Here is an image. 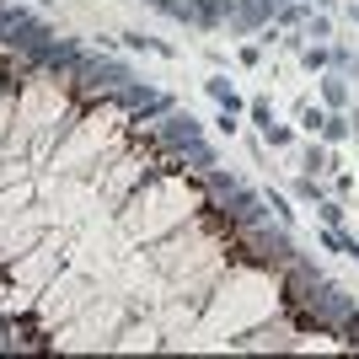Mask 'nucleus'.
I'll return each instance as SVG.
<instances>
[{"instance_id": "1", "label": "nucleus", "mask_w": 359, "mask_h": 359, "mask_svg": "<svg viewBox=\"0 0 359 359\" xmlns=\"http://www.w3.org/2000/svg\"><path fill=\"white\" fill-rule=\"evenodd\" d=\"M332 166H338V161H332L327 140H322V145L311 140V145H306V161H300V172H311V177H322V172H332Z\"/></svg>"}, {"instance_id": "2", "label": "nucleus", "mask_w": 359, "mask_h": 359, "mask_svg": "<svg viewBox=\"0 0 359 359\" xmlns=\"http://www.w3.org/2000/svg\"><path fill=\"white\" fill-rule=\"evenodd\" d=\"M204 91H210V97L225 107V113H241V107H247V102L236 97V86H231V81H220V75H210V81H204Z\"/></svg>"}, {"instance_id": "3", "label": "nucleus", "mask_w": 359, "mask_h": 359, "mask_svg": "<svg viewBox=\"0 0 359 359\" xmlns=\"http://www.w3.org/2000/svg\"><path fill=\"white\" fill-rule=\"evenodd\" d=\"M295 123L316 140V135H322V123H327V107H316V102H295Z\"/></svg>"}, {"instance_id": "4", "label": "nucleus", "mask_w": 359, "mask_h": 359, "mask_svg": "<svg viewBox=\"0 0 359 359\" xmlns=\"http://www.w3.org/2000/svg\"><path fill=\"white\" fill-rule=\"evenodd\" d=\"M348 135H354V118H348V113H327V123H322V135H316V140L338 145V140H348Z\"/></svg>"}, {"instance_id": "5", "label": "nucleus", "mask_w": 359, "mask_h": 359, "mask_svg": "<svg viewBox=\"0 0 359 359\" xmlns=\"http://www.w3.org/2000/svg\"><path fill=\"white\" fill-rule=\"evenodd\" d=\"M332 60H338V54H332L327 43H306V48H300V65H306V70H327Z\"/></svg>"}, {"instance_id": "6", "label": "nucleus", "mask_w": 359, "mask_h": 359, "mask_svg": "<svg viewBox=\"0 0 359 359\" xmlns=\"http://www.w3.org/2000/svg\"><path fill=\"white\" fill-rule=\"evenodd\" d=\"M322 97H327L332 113H344V107H348V91H344V81H338V75H322Z\"/></svg>"}, {"instance_id": "7", "label": "nucleus", "mask_w": 359, "mask_h": 359, "mask_svg": "<svg viewBox=\"0 0 359 359\" xmlns=\"http://www.w3.org/2000/svg\"><path fill=\"white\" fill-rule=\"evenodd\" d=\"M263 140H269L273 150H290V145H295V129H290V123H269V129H263Z\"/></svg>"}, {"instance_id": "8", "label": "nucleus", "mask_w": 359, "mask_h": 359, "mask_svg": "<svg viewBox=\"0 0 359 359\" xmlns=\"http://www.w3.org/2000/svg\"><path fill=\"white\" fill-rule=\"evenodd\" d=\"M316 215L322 225H344V204H332V198H316Z\"/></svg>"}, {"instance_id": "9", "label": "nucleus", "mask_w": 359, "mask_h": 359, "mask_svg": "<svg viewBox=\"0 0 359 359\" xmlns=\"http://www.w3.org/2000/svg\"><path fill=\"white\" fill-rule=\"evenodd\" d=\"M247 118H252L257 129H269V123H273V107L263 102V97H257V102H247Z\"/></svg>"}, {"instance_id": "10", "label": "nucleus", "mask_w": 359, "mask_h": 359, "mask_svg": "<svg viewBox=\"0 0 359 359\" xmlns=\"http://www.w3.org/2000/svg\"><path fill=\"white\" fill-rule=\"evenodd\" d=\"M295 194L306 198V204H316V198H322V188H316V177H311V172H300V177H295Z\"/></svg>"}, {"instance_id": "11", "label": "nucleus", "mask_w": 359, "mask_h": 359, "mask_svg": "<svg viewBox=\"0 0 359 359\" xmlns=\"http://www.w3.org/2000/svg\"><path fill=\"white\" fill-rule=\"evenodd\" d=\"M263 198H269V210L279 215V220H285V225L295 220V210H290V198H285V194H273V188H269V194H263Z\"/></svg>"}, {"instance_id": "12", "label": "nucleus", "mask_w": 359, "mask_h": 359, "mask_svg": "<svg viewBox=\"0 0 359 359\" xmlns=\"http://www.w3.org/2000/svg\"><path fill=\"white\" fill-rule=\"evenodd\" d=\"M311 38H332V22H327V16H311Z\"/></svg>"}, {"instance_id": "13", "label": "nucleus", "mask_w": 359, "mask_h": 359, "mask_svg": "<svg viewBox=\"0 0 359 359\" xmlns=\"http://www.w3.org/2000/svg\"><path fill=\"white\" fill-rule=\"evenodd\" d=\"M344 332H348V344H354V348H359V311H354V316H348V327H344Z\"/></svg>"}, {"instance_id": "14", "label": "nucleus", "mask_w": 359, "mask_h": 359, "mask_svg": "<svg viewBox=\"0 0 359 359\" xmlns=\"http://www.w3.org/2000/svg\"><path fill=\"white\" fill-rule=\"evenodd\" d=\"M348 16H354V22H359V0H354V6H348Z\"/></svg>"}, {"instance_id": "15", "label": "nucleus", "mask_w": 359, "mask_h": 359, "mask_svg": "<svg viewBox=\"0 0 359 359\" xmlns=\"http://www.w3.org/2000/svg\"><path fill=\"white\" fill-rule=\"evenodd\" d=\"M38 6H54V0H38Z\"/></svg>"}]
</instances>
